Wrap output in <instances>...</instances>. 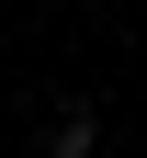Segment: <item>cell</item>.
<instances>
[{
	"label": "cell",
	"mask_w": 147,
	"mask_h": 158,
	"mask_svg": "<svg viewBox=\"0 0 147 158\" xmlns=\"http://www.w3.org/2000/svg\"><path fill=\"white\" fill-rule=\"evenodd\" d=\"M34 147H45V158H91V147H102V113H91V102L68 90V102L45 113V135H34Z\"/></svg>",
	"instance_id": "1"
}]
</instances>
